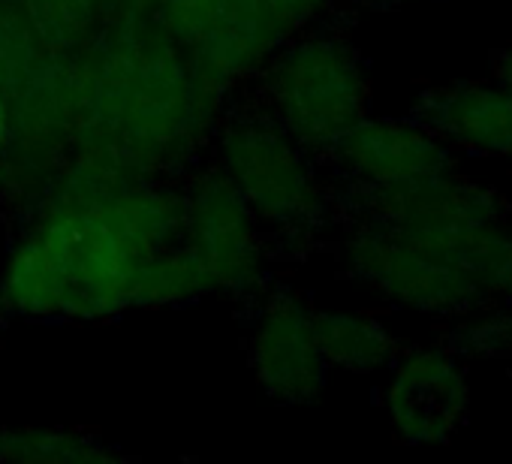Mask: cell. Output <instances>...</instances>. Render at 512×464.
<instances>
[{
  "instance_id": "1",
  "label": "cell",
  "mask_w": 512,
  "mask_h": 464,
  "mask_svg": "<svg viewBox=\"0 0 512 464\" xmlns=\"http://www.w3.org/2000/svg\"><path fill=\"white\" fill-rule=\"evenodd\" d=\"M217 88L163 25L121 22L76 70V130L124 166L175 157L208 121Z\"/></svg>"
},
{
  "instance_id": "2",
  "label": "cell",
  "mask_w": 512,
  "mask_h": 464,
  "mask_svg": "<svg viewBox=\"0 0 512 464\" xmlns=\"http://www.w3.org/2000/svg\"><path fill=\"white\" fill-rule=\"evenodd\" d=\"M142 257L88 202L52 199L0 272L4 314L25 320H106L133 308Z\"/></svg>"
},
{
  "instance_id": "3",
  "label": "cell",
  "mask_w": 512,
  "mask_h": 464,
  "mask_svg": "<svg viewBox=\"0 0 512 464\" xmlns=\"http://www.w3.org/2000/svg\"><path fill=\"white\" fill-rule=\"evenodd\" d=\"M269 118L311 154L332 151L365 115L371 82L359 52L338 34H296L263 64Z\"/></svg>"
},
{
  "instance_id": "4",
  "label": "cell",
  "mask_w": 512,
  "mask_h": 464,
  "mask_svg": "<svg viewBox=\"0 0 512 464\" xmlns=\"http://www.w3.org/2000/svg\"><path fill=\"white\" fill-rule=\"evenodd\" d=\"M217 172L266 226L299 232L323 220L326 190L314 154L272 118L226 124L220 133Z\"/></svg>"
},
{
  "instance_id": "5",
  "label": "cell",
  "mask_w": 512,
  "mask_h": 464,
  "mask_svg": "<svg viewBox=\"0 0 512 464\" xmlns=\"http://www.w3.org/2000/svg\"><path fill=\"white\" fill-rule=\"evenodd\" d=\"M350 278L383 302L422 317H461L488 302L473 278L428 257L401 232L380 220L359 217L341 245Z\"/></svg>"
},
{
  "instance_id": "6",
  "label": "cell",
  "mask_w": 512,
  "mask_h": 464,
  "mask_svg": "<svg viewBox=\"0 0 512 464\" xmlns=\"http://www.w3.org/2000/svg\"><path fill=\"white\" fill-rule=\"evenodd\" d=\"M160 25L220 91L253 70L287 40L269 0H160Z\"/></svg>"
},
{
  "instance_id": "7",
  "label": "cell",
  "mask_w": 512,
  "mask_h": 464,
  "mask_svg": "<svg viewBox=\"0 0 512 464\" xmlns=\"http://www.w3.org/2000/svg\"><path fill=\"white\" fill-rule=\"evenodd\" d=\"M260 220L220 172L199 175L184 193V245L214 293H250L266 272Z\"/></svg>"
},
{
  "instance_id": "8",
  "label": "cell",
  "mask_w": 512,
  "mask_h": 464,
  "mask_svg": "<svg viewBox=\"0 0 512 464\" xmlns=\"http://www.w3.org/2000/svg\"><path fill=\"white\" fill-rule=\"evenodd\" d=\"M470 377L449 344H425L395 356L383 392L389 425L401 443H449L470 413Z\"/></svg>"
},
{
  "instance_id": "9",
  "label": "cell",
  "mask_w": 512,
  "mask_h": 464,
  "mask_svg": "<svg viewBox=\"0 0 512 464\" xmlns=\"http://www.w3.org/2000/svg\"><path fill=\"white\" fill-rule=\"evenodd\" d=\"M247 365L272 401L308 404L320 398L329 365L317 344L314 305L299 293H272L253 320Z\"/></svg>"
},
{
  "instance_id": "10",
  "label": "cell",
  "mask_w": 512,
  "mask_h": 464,
  "mask_svg": "<svg viewBox=\"0 0 512 464\" xmlns=\"http://www.w3.org/2000/svg\"><path fill=\"white\" fill-rule=\"evenodd\" d=\"M353 190L392 187L455 166V154L413 118L365 115L332 151Z\"/></svg>"
},
{
  "instance_id": "11",
  "label": "cell",
  "mask_w": 512,
  "mask_h": 464,
  "mask_svg": "<svg viewBox=\"0 0 512 464\" xmlns=\"http://www.w3.org/2000/svg\"><path fill=\"white\" fill-rule=\"evenodd\" d=\"M359 217L398 226H470L506 220L509 205L494 190L464 172L443 169L392 187L353 190Z\"/></svg>"
},
{
  "instance_id": "12",
  "label": "cell",
  "mask_w": 512,
  "mask_h": 464,
  "mask_svg": "<svg viewBox=\"0 0 512 464\" xmlns=\"http://www.w3.org/2000/svg\"><path fill=\"white\" fill-rule=\"evenodd\" d=\"M413 121L452 151L512 160V94L491 82H449L419 94Z\"/></svg>"
},
{
  "instance_id": "13",
  "label": "cell",
  "mask_w": 512,
  "mask_h": 464,
  "mask_svg": "<svg viewBox=\"0 0 512 464\" xmlns=\"http://www.w3.org/2000/svg\"><path fill=\"white\" fill-rule=\"evenodd\" d=\"M314 326L326 365L347 374H374L380 368H389L401 353L395 332L368 311L314 308Z\"/></svg>"
},
{
  "instance_id": "14",
  "label": "cell",
  "mask_w": 512,
  "mask_h": 464,
  "mask_svg": "<svg viewBox=\"0 0 512 464\" xmlns=\"http://www.w3.org/2000/svg\"><path fill=\"white\" fill-rule=\"evenodd\" d=\"M118 452L85 431L0 425V461L22 464H94L115 461Z\"/></svg>"
},
{
  "instance_id": "15",
  "label": "cell",
  "mask_w": 512,
  "mask_h": 464,
  "mask_svg": "<svg viewBox=\"0 0 512 464\" xmlns=\"http://www.w3.org/2000/svg\"><path fill=\"white\" fill-rule=\"evenodd\" d=\"M449 332L446 344L461 359H512V308L476 314L467 311Z\"/></svg>"
},
{
  "instance_id": "16",
  "label": "cell",
  "mask_w": 512,
  "mask_h": 464,
  "mask_svg": "<svg viewBox=\"0 0 512 464\" xmlns=\"http://www.w3.org/2000/svg\"><path fill=\"white\" fill-rule=\"evenodd\" d=\"M13 136H16V112H13V94L0 82V163L13 151Z\"/></svg>"
},
{
  "instance_id": "17",
  "label": "cell",
  "mask_w": 512,
  "mask_h": 464,
  "mask_svg": "<svg viewBox=\"0 0 512 464\" xmlns=\"http://www.w3.org/2000/svg\"><path fill=\"white\" fill-rule=\"evenodd\" d=\"M491 70H494V82L503 85V88L512 94V46H506V49H500V52L494 55Z\"/></svg>"
},
{
  "instance_id": "18",
  "label": "cell",
  "mask_w": 512,
  "mask_h": 464,
  "mask_svg": "<svg viewBox=\"0 0 512 464\" xmlns=\"http://www.w3.org/2000/svg\"><path fill=\"white\" fill-rule=\"evenodd\" d=\"M503 299H512V266H509V275H506V287H503Z\"/></svg>"
},
{
  "instance_id": "19",
  "label": "cell",
  "mask_w": 512,
  "mask_h": 464,
  "mask_svg": "<svg viewBox=\"0 0 512 464\" xmlns=\"http://www.w3.org/2000/svg\"><path fill=\"white\" fill-rule=\"evenodd\" d=\"M0 323H4V305H0Z\"/></svg>"
}]
</instances>
